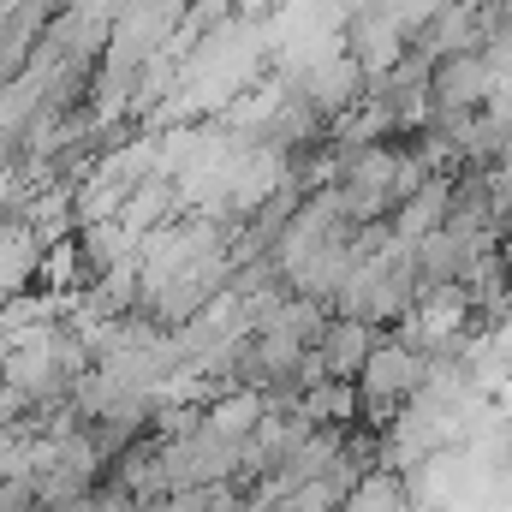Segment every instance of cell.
I'll list each match as a JSON object with an SVG mask.
<instances>
[{
  "label": "cell",
  "mask_w": 512,
  "mask_h": 512,
  "mask_svg": "<svg viewBox=\"0 0 512 512\" xmlns=\"http://www.w3.org/2000/svg\"><path fill=\"white\" fill-rule=\"evenodd\" d=\"M340 48L364 66V78L370 84H382L387 72L405 60V48H411V30H405V18L376 0V6H358L352 18H346V30H340Z\"/></svg>",
  "instance_id": "cell-1"
},
{
  "label": "cell",
  "mask_w": 512,
  "mask_h": 512,
  "mask_svg": "<svg viewBox=\"0 0 512 512\" xmlns=\"http://www.w3.org/2000/svg\"><path fill=\"white\" fill-rule=\"evenodd\" d=\"M501 96V72L489 66V54H453L429 72V114L447 120V114H483L489 102Z\"/></svg>",
  "instance_id": "cell-2"
},
{
  "label": "cell",
  "mask_w": 512,
  "mask_h": 512,
  "mask_svg": "<svg viewBox=\"0 0 512 512\" xmlns=\"http://www.w3.org/2000/svg\"><path fill=\"white\" fill-rule=\"evenodd\" d=\"M411 48L423 54V60H453V54H477L483 48V12H477V0H447V6H435L423 24H417V36H411Z\"/></svg>",
  "instance_id": "cell-3"
},
{
  "label": "cell",
  "mask_w": 512,
  "mask_h": 512,
  "mask_svg": "<svg viewBox=\"0 0 512 512\" xmlns=\"http://www.w3.org/2000/svg\"><path fill=\"white\" fill-rule=\"evenodd\" d=\"M376 346H382V328H370L358 316H328V328L316 340V364H322L328 382H358L370 370Z\"/></svg>",
  "instance_id": "cell-4"
},
{
  "label": "cell",
  "mask_w": 512,
  "mask_h": 512,
  "mask_svg": "<svg viewBox=\"0 0 512 512\" xmlns=\"http://www.w3.org/2000/svg\"><path fill=\"white\" fill-rule=\"evenodd\" d=\"M298 417L304 423H322V429H358L364 417V399H358V382H310L298 393Z\"/></svg>",
  "instance_id": "cell-5"
},
{
  "label": "cell",
  "mask_w": 512,
  "mask_h": 512,
  "mask_svg": "<svg viewBox=\"0 0 512 512\" xmlns=\"http://www.w3.org/2000/svg\"><path fill=\"white\" fill-rule=\"evenodd\" d=\"M245 507H251L245 483H203V489L167 495V512H245Z\"/></svg>",
  "instance_id": "cell-6"
},
{
  "label": "cell",
  "mask_w": 512,
  "mask_h": 512,
  "mask_svg": "<svg viewBox=\"0 0 512 512\" xmlns=\"http://www.w3.org/2000/svg\"><path fill=\"white\" fill-rule=\"evenodd\" d=\"M477 12H483V48L512 42V0H477Z\"/></svg>",
  "instance_id": "cell-7"
}]
</instances>
